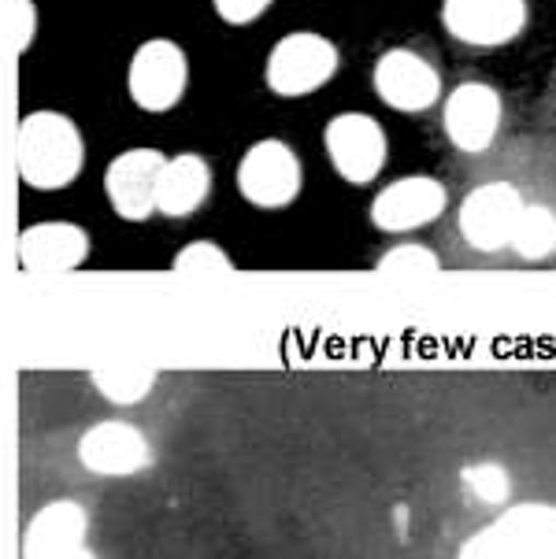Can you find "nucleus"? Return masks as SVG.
<instances>
[{
	"label": "nucleus",
	"mask_w": 556,
	"mask_h": 559,
	"mask_svg": "<svg viewBox=\"0 0 556 559\" xmlns=\"http://www.w3.org/2000/svg\"><path fill=\"white\" fill-rule=\"evenodd\" d=\"M79 463L100 478H127L153 463V444L134 423L108 419L79 438Z\"/></svg>",
	"instance_id": "f8f14e48"
},
{
	"label": "nucleus",
	"mask_w": 556,
	"mask_h": 559,
	"mask_svg": "<svg viewBox=\"0 0 556 559\" xmlns=\"http://www.w3.org/2000/svg\"><path fill=\"white\" fill-rule=\"evenodd\" d=\"M190 85V56L171 37L141 41L127 68V93L149 116H164L186 97Z\"/></svg>",
	"instance_id": "0eeeda50"
},
{
	"label": "nucleus",
	"mask_w": 556,
	"mask_h": 559,
	"mask_svg": "<svg viewBox=\"0 0 556 559\" xmlns=\"http://www.w3.org/2000/svg\"><path fill=\"white\" fill-rule=\"evenodd\" d=\"M523 204H527V193L512 178H486V182H475L457 204L460 238L475 252H486V255L505 252L508 241H512V230H516V219H520Z\"/></svg>",
	"instance_id": "20e7f679"
},
{
	"label": "nucleus",
	"mask_w": 556,
	"mask_h": 559,
	"mask_svg": "<svg viewBox=\"0 0 556 559\" xmlns=\"http://www.w3.org/2000/svg\"><path fill=\"white\" fill-rule=\"evenodd\" d=\"M164 153L159 148H127L105 170V197L111 212L127 223H141L156 212V182Z\"/></svg>",
	"instance_id": "ddd939ff"
},
{
	"label": "nucleus",
	"mask_w": 556,
	"mask_h": 559,
	"mask_svg": "<svg viewBox=\"0 0 556 559\" xmlns=\"http://www.w3.org/2000/svg\"><path fill=\"white\" fill-rule=\"evenodd\" d=\"M212 197V167L197 153L164 156L156 182V212L167 219H186V215L201 212L204 201Z\"/></svg>",
	"instance_id": "dca6fc26"
},
{
	"label": "nucleus",
	"mask_w": 556,
	"mask_h": 559,
	"mask_svg": "<svg viewBox=\"0 0 556 559\" xmlns=\"http://www.w3.org/2000/svg\"><path fill=\"white\" fill-rule=\"evenodd\" d=\"M371 85L386 108L401 116H423L441 104V71L430 56H423L412 45L386 49L371 68Z\"/></svg>",
	"instance_id": "1a4fd4ad"
},
{
	"label": "nucleus",
	"mask_w": 556,
	"mask_h": 559,
	"mask_svg": "<svg viewBox=\"0 0 556 559\" xmlns=\"http://www.w3.org/2000/svg\"><path fill=\"white\" fill-rule=\"evenodd\" d=\"M457 559H556V504H516L468 537Z\"/></svg>",
	"instance_id": "f03ea898"
},
{
	"label": "nucleus",
	"mask_w": 556,
	"mask_h": 559,
	"mask_svg": "<svg viewBox=\"0 0 556 559\" xmlns=\"http://www.w3.org/2000/svg\"><path fill=\"white\" fill-rule=\"evenodd\" d=\"M171 271L186 274V278H215V274H230L234 260L226 255L223 245L201 238V241H190V245H182V249H178Z\"/></svg>",
	"instance_id": "412c9836"
},
{
	"label": "nucleus",
	"mask_w": 556,
	"mask_h": 559,
	"mask_svg": "<svg viewBox=\"0 0 556 559\" xmlns=\"http://www.w3.org/2000/svg\"><path fill=\"white\" fill-rule=\"evenodd\" d=\"M93 385H97V393L105 401L130 407L153 393L156 371L149 364H105V367H93Z\"/></svg>",
	"instance_id": "a211bd4d"
},
{
	"label": "nucleus",
	"mask_w": 556,
	"mask_h": 559,
	"mask_svg": "<svg viewBox=\"0 0 556 559\" xmlns=\"http://www.w3.org/2000/svg\"><path fill=\"white\" fill-rule=\"evenodd\" d=\"M441 130L460 156H486L505 130V97L483 79L457 82L441 100Z\"/></svg>",
	"instance_id": "39448f33"
},
{
	"label": "nucleus",
	"mask_w": 556,
	"mask_h": 559,
	"mask_svg": "<svg viewBox=\"0 0 556 559\" xmlns=\"http://www.w3.org/2000/svg\"><path fill=\"white\" fill-rule=\"evenodd\" d=\"M375 271L386 274V278H430V274H438L441 271V260H438V252L430 249V245H423V241H401V245H393V249H386L379 255V263H375Z\"/></svg>",
	"instance_id": "6ab92c4d"
},
{
	"label": "nucleus",
	"mask_w": 556,
	"mask_h": 559,
	"mask_svg": "<svg viewBox=\"0 0 556 559\" xmlns=\"http://www.w3.org/2000/svg\"><path fill=\"white\" fill-rule=\"evenodd\" d=\"M449 207V186L435 175H401L371 201V223L382 234H416L438 223Z\"/></svg>",
	"instance_id": "9b49d317"
},
{
	"label": "nucleus",
	"mask_w": 556,
	"mask_h": 559,
	"mask_svg": "<svg viewBox=\"0 0 556 559\" xmlns=\"http://www.w3.org/2000/svg\"><path fill=\"white\" fill-rule=\"evenodd\" d=\"M234 178H238V193L252 207L279 212V207H289L300 197L305 167H300V156L289 141L263 138L245 148V156L238 159V175Z\"/></svg>",
	"instance_id": "423d86ee"
},
{
	"label": "nucleus",
	"mask_w": 556,
	"mask_h": 559,
	"mask_svg": "<svg viewBox=\"0 0 556 559\" xmlns=\"http://www.w3.org/2000/svg\"><path fill=\"white\" fill-rule=\"evenodd\" d=\"M342 68V52L327 34L316 31H289L275 41L263 63V82L279 97H308L334 82Z\"/></svg>",
	"instance_id": "7ed1b4c3"
},
{
	"label": "nucleus",
	"mask_w": 556,
	"mask_h": 559,
	"mask_svg": "<svg viewBox=\"0 0 556 559\" xmlns=\"http://www.w3.org/2000/svg\"><path fill=\"white\" fill-rule=\"evenodd\" d=\"M531 23L527 0H441V26L468 49H505Z\"/></svg>",
	"instance_id": "9d476101"
},
{
	"label": "nucleus",
	"mask_w": 556,
	"mask_h": 559,
	"mask_svg": "<svg viewBox=\"0 0 556 559\" xmlns=\"http://www.w3.org/2000/svg\"><path fill=\"white\" fill-rule=\"evenodd\" d=\"M86 141L63 111H31L15 130V170L31 189H63L82 175Z\"/></svg>",
	"instance_id": "f257e3e1"
},
{
	"label": "nucleus",
	"mask_w": 556,
	"mask_h": 559,
	"mask_svg": "<svg viewBox=\"0 0 556 559\" xmlns=\"http://www.w3.org/2000/svg\"><path fill=\"white\" fill-rule=\"evenodd\" d=\"M74 559H97V556H93V552H90V548H82V552H79V556H74Z\"/></svg>",
	"instance_id": "b1692460"
},
{
	"label": "nucleus",
	"mask_w": 556,
	"mask_h": 559,
	"mask_svg": "<svg viewBox=\"0 0 556 559\" xmlns=\"http://www.w3.org/2000/svg\"><path fill=\"white\" fill-rule=\"evenodd\" d=\"M508 252H516L527 263H542L556 255V204L542 197H527L520 219H516Z\"/></svg>",
	"instance_id": "f3484780"
},
{
	"label": "nucleus",
	"mask_w": 556,
	"mask_h": 559,
	"mask_svg": "<svg viewBox=\"0 0 556 559\" xmlns=\"http://www.w3.org/2000/svg\"><path fill=\"white\" fill-rule=\"evenodd\" d=\"M460 481L478 504H489V508H501L508 497H512V475H508L505 463L497 460H475L460 471Z\"/></svg>",
	"instance_id": "aec40b11"
},
{
	"label": "nucleus",
	"mask_w": 556,
	"mask_h": 559,
	"mask_svg": "<svg viewBox=\"0 0 556 559\" xmlns=\"http://www.w3.org/2000/svg\"><path fill=\"white\" fill-rule=\"evenodd\" d=\"M271 4H275V0H212L215 15H220L223 23H230V26L257 23V19L268 12Z\"/></svg>",
	"instance_id": "5701e85b"
},
{
	"label": "nucleus",
	"mask_w": 556,
	"mask_h": 559,
	"mask_svg": "<svg viewBox=\"0 0 556 559\" xmlns=\"http://www.w3.org/2000/svg\"><path fill=\"white\" fill-rule=\"evenodd\" d=\"M90 515L79 500H52L34 515L23 537V559H74L86 548Z\"/></svg>",
	"instance_id": "2eb2a0df"
},
{
	"label": "nucleus",
	"mask_w": 556,
	"mask_h": 559,
	"mask_svg": "<svg viewBox=\"0 0 556 559\" xmlns=\"http://www.w3.org/2000/svg\"><path fill=\"white\" fill-rule=\"evenodd\" d=\"M90 260V234L79 223L49 219L19 234V267L31 274H68Z\"/></svg>",
	"instance_id": "4468645a"
},
{
	"label": "nucleus",
	"mask_w": 556,
	"mask_h": 559,
	"mask_svg": "<svg viewBox=\"0 0 556 559\" xmlns=\"http://www.w3.org/2000/svg\"><path fill=\"white\" fill-rule=\"evenodd\" d=\"M37 34V8L31 4V0H12V4L4 8V37L8 45H12L15 52L31 49Z\"/></svg>",
	"instance_id": "4be33fe9"
},
{
	"label": "nucleus",
	"mask_w": 556,
	"mask_h": 559,
	"mask_svg": "<svg viewBox=\"0 0 556 559\" xmlns=\"http://www.w3.org/2000/svg\"><path fill=\"white\" fill-rule=\"evenodd\" d=\"M327 159L348 186H371L386 170L390 141L382 122L367 111H342L323 127Z\"/></svg>",
	"instance_id": "6e6552de"
}]
</instances>
